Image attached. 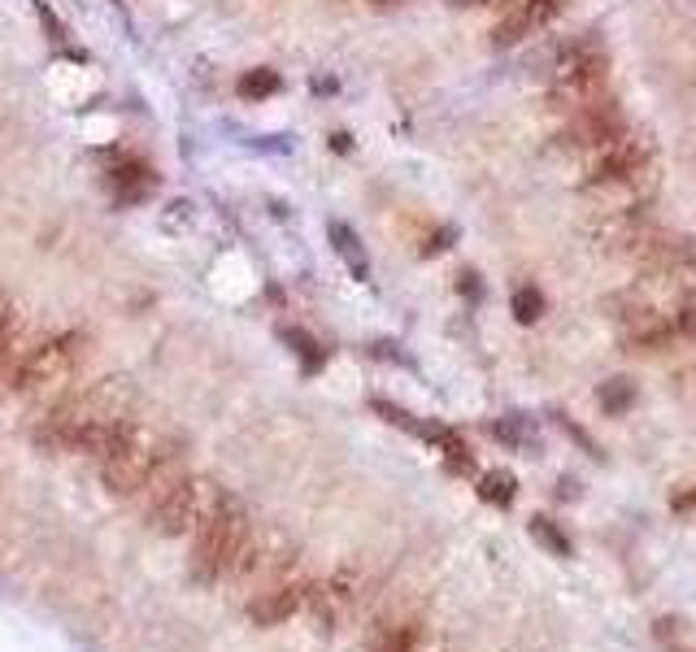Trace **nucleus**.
<instances>
[{"label": "nucleus", "mask_w": 696, "mask_h": 652, "mask_svg": "<svg viewBox=\"0 0 696 652\" xmlns=\"http://www.w3.org/2000/svg\"><path fill=\"white\" fill-rule=\"evenodd\" d=\"M105 188H109V197H113L118 209H131V204H145L157 197L161 174L152 170L145 157L118 152V157H109V165H105Z\"/></svg>", "instance_id": "f257e3e1"}, {"label": "nucleus", "mask_w": 696, "mask_h": 652, "mask_svg": "<svg viewBox=\"0 0 696 652\" xmlns=\"http://www.w3.org/2000/svg\"><path fill=\"white\" fill-rule=\"evenodd\" d=\"M327 235H331V249L345 257V265L352 270V279H357V283H370V257H366V249H361L357 231H352L348 222H331Z\"/></svg>", "instance_id": "f03ea898"}, {"label": "nucleus", "mask_w": 696, "mask_h": 652, "mask_svg": "<svg viewBox=\"0 0 696 652\" xmlns=\"http://www.w3.org/2000/svg\"><path fill=\"white\" fill-rule=\"evenodd\" d=\"M279 88H284V79H279V70H270V66H252V70H245V74L236 79V97L249 104L275 97Z\"/></svg>", "instance_id": "7ed1b4c3"}, {"label": "nucleus", "mask_w": 696, "mask_h": 652, "mask_svg": "<svg viewBox=\"0 0 696 652\" xmlns=\"http://www.w3.org/2000/svg\"><path fill=\"white\" fill-rule=\"evenodd\" d=\"M531 535H536V540H540L553 556H575V544H570V540H566V535H561L548 518H531Z\"/></svg>", "instance_id": "20e7f679"}, {"label": "nucleus", "mask_w": 696, "mask_h": 652, "mask_svg": "<svg viewBox=\"0 0 696 652\" xmlns=\"http://www.w3.org/2000/svg\"><path fill=\"white\" fill-rule=\"evenodd\" d=\"M31 9H36V18H40V27H44V36H49L52 44L61 49V44L70 40V27H66V22H61V18L52 13V9H49V0H31Z\"/></svg>", "instance_id": "39448f33"}, {"label": "nucleus", "mask_w": 696, "mask_h": 652, "mask_svg": "<svg viewBox=\"0 0 696 652\" xmlns=\"http://www.w3.org/2000/svg\"><path fill=\"white\" fill-rule=\"evenodd\" d=\"M670 504H675V513H688V509H696V483L688 488V492H679Z\"/></svg>", "instance_id": "423d86ee"}, {"label": "nucleus", "mask_w": 696, "mask_h": 652, "mask_svg": "<svg viewBox=\"0 0 696 652\" xmlns=\"http://www.w3.org/2000/svg\"><path fill=\"white\" fill-rule=\"evenodd\" d=\"M118 4H122V0H118Z\"/></svg>", "instance_id": "0eeeda50"}]
</instances>
